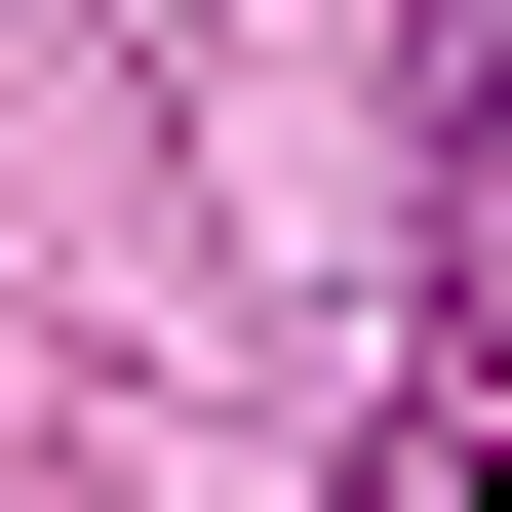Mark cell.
Wrapping results in <instances>:
<instances>
[{"mask_svg": "<svg viewBox=\"0 0 512 512\" xmlns=\"http://www.w3.org/2000/svg\"><path fill=\"white\" fill-rule=\"evenodd\" d=\"M434 119H473V158H512V0H434Z\"/></svg>", "mask_w": 512, "mask_h": 512, "instance_id": "cell-1", "label": "cell"}]
</instances>
